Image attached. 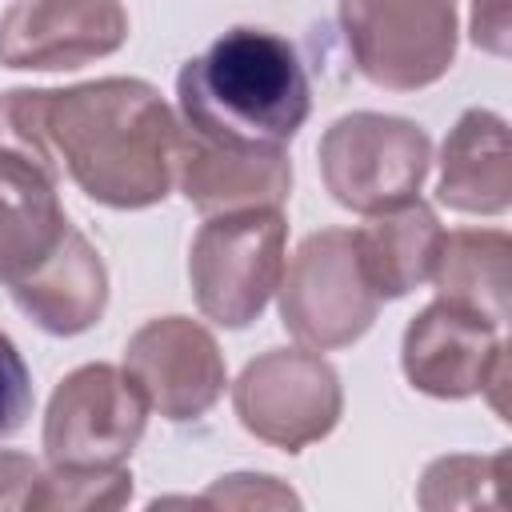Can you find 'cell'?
<instances>
[{
	"mask_svg": "<svg viewBox=\"0 0 512 512\" xmlns=\"http://www.w3.org/2000/svg\"><path fill=\"white\" fill-rule=\"evenodd\" d=\"M472 40L492 56H508V0H472Z\"/></svg>",
	"mask_w": 512,
	"mask_h": 512,
	"instance_id": "7402d4cb",
	"label": "cell"
},
{
	"mask_svg": "<svg viewBox=\"0 0 512 512\" xmlns=\"http://www.w3.org/2000/svg\"><path fill=\"white\" fill-rule=\"evenodd\" d=\"M36 120L60 172L88 200L136 212L172 192L180 120L148 80L104 76L36 88Z\"/></svg>",
	"mask_w": 512,
	"mask_h": 512,
	"instance_id": "6da1fadb",
	"label": "cell"
},
{
	"mask_svg": "<svg viewBox=\"0 0 512 512\" xmlns=\"http://www.w3.org/2000/svg\"><path fill=\"white\" fill-rule=\"evenodd\" d=\"M232 408L248 436L300 452L340 424L344 388L336 368L312 348H268L236 376Z\"/></svg>",
	"mask_w": 512,
	"mask_h": 512,
	"instance_id": "52a82bcc",
	"label": "cell"
},
{
	"mask_svg": "<svg viewBox=\"0 0 512 512\" xmlns=\"http://www.w3.org/2000/svg\"><path fill=\"white\" fill-rule=\"evenodd\" d=\"M172 184L200 216L284 208L292 196V164L284 148H236L180 124Z\"/></svg>",
	"mask_w": 512,
	"mask_h": 512,
	"instance_id": "7c38bea8",
	"label": "cell"
},
{
	"mask_svg": "<svg viewBox=\"0 0 512 512\" xmlns=\"http://www.w3.org/2000/svg\"><path fill=\"white\" fill-rule=\"evenodd\" d=\"M352 240H356V256H360V268L372 292L380 300H400L432 276L444 228L436 212L416 196L408 204L372 212L352 232Z\"/></svg>",
	"mask_w": 512,
	"mask_h": 512,
	"instance_id": "2e32d148",
	"label": "cell"
},
{
	"mask_svg": "<svg viewBox=\"0 0 512 512\" xmlns=\"http://www.w3.org/2000/svg\"><path fill=\"white\" fill-rule=\"evenodd\" d=\"M196 504L204 508H288L292 504L296 508L300 496L276 484V476L236 472V476H220L204 496H196Z\"/></svg>",
	"mask_w": 512,
	"mask_h": 512,
	"instance_id": "ffe728a7",
	"label": "cell"
},
{
	"mask_svg": "<svg viewBox=\"0 0 512 512\" xmlns=\"http://www.w3.org/2000/svg\"><path fill=\"white\" fill-rule=\"evenodd\" d=\"M276 300L288 336L312 352L356 344L380 312V296L364 280L348 228H320L304 236L284 264Z\"/></svg>",
	"mask_w": 512,
	"mask_h": 512,
	"instance_id": "5b68a950",
	"label": "cell"
},
{
	"mask_svg": "<svg viewBox=\"0 0 512 512\" xmlns=\"http://www.w3.org/2000/svg\"><path fill=\"white\" fill-rule=\"evenodd\" d=\"M72 220L60 204V168L32 160L16 148H0V284H16L32 272Z\"/></svg>",
	"mask_w": 512,
	"mask_h": 512,
	"instance_id": "5bb4252c",
	"label": "cell"
},
{
	"mask_svg": "<svg viewBox=\"0 0 512 512\" xmlns=\"http://www.w3.org/2000/svg\"><path fill=\"white\" fill-rule=\"evenodd\" d=\"M436 200L464 216H500L512 204L508 124L492 108H468L440 144Z\"/></svg>",
	"mask_w": 512,
	"mask_h": 512,
	"instance_id": "9a60e30c",
	"label": "cell"
},
{
	"mask_svg": "<svg viewBox=\"0 0 512 512\" xmlns=\"http://www.w3.org/2000/svg\"><path fill=\"white\" fill-rule=\"evenodd\" d=\"M316 160L332 200L348 212L372 216L420 196L432 168V140L416 120L348 112L328 124Z\"/></svg>",
	"mask_w": 512,
	"mask_h": 512,
	"instance_id": "277c9868",
	"label": "cell"
},
{
	"mask_svg": "<svg viewBox=\"0 0 512 512\" xmlns=\"http://www.w3.org/2000/svg\"><path fill=\"white\" fill-rule=\"evenodd\" d=\"M400 368L408 384L436 400H468L488 396L504 416V384H508V344L504 328L464 312L448 300H432L420 308L400 344Z\"/></svg>",
	"mask_w": 512,
	"mask_h": 512,
	"instance_id": "9c48e42d",
	"label": "cell"
},
{
	"mask_svg": "<svg viewBox=\"0 0 512 512\" xmlns=\"http://www.w3.org/2000/svg\"><path fill=\"white\" fill-rule=\"evenodd\" d=\"M508 480V452L492 456H440L424 468L420 480V508H476V504H504L500 488Z\"/></svg>",
	"mask_w": 512,
	"mask_h": 512,
	"instance_id": "d6986e66",
	"label": "cell"
},
{
	"mask_svg": "<svg viewBox=\"0 0 512 512\" xmlns=\"http://www.w3.org/2000/svg\"><path fill=\"white\" fill-rule=\"evenodd\" d=\"M40 464L24 452H0V508H24V496Z\"/></svg>",
	"mask_w": 512,
	"mask_h": 512,
	"instance_id": "603a6c76",
	"label": "cell"
},
{
	"mask_svg": "<svg viewBox=\"0 0 512 512\" xmlns=\"http://www.w3.org/2000/svg\"><path fill=\"white\" fill-rule=\"evenodd\" d=\"M20 312L52 336H80L100 324L108 308V268L92 240L72 224L56 252H48L32 272L8 284Z\"/></svg>",
	"mask_w": 512,
	"mask_h": 512,
	"instance_id": "4fadbf2b",
	"label": "cell"
},
{
	"mask_svg": "<svg viewBox=\"0 0 512 512\" xmlns=\"http://www.w3.org/2000/svg\"><path fill=\"white\" fill-rule=\"evenodd\" d=\"M32 416V376L12 344L8 332H0V440L16 436Z\"/></svg>",
	"mask_w": 512,
	"mask_h": 512,
	"instance_id": "44dd1931",
	"label": "cell"
},
{
	"mask_svg": "<svg viewBox=\"0 0 512 512\" xmlns=\"http://www.w3.org/2000/svg\"><path fill=\"white\" fill-rule=\"evenodd\" d=\"M148 424V400L116 364H80L48 396L40 448L60 468L124 464Z\"/></svg>",
	"mask_w": 512,
	"mask_h": 512,
	"instance_id": "ba28073f",
	"label": "cell"
},
{
	"mask_svg": "<svg viewBox=\"0 0 512 512\" xmlns=\"http://www.w3.org/2000/svg\"><path fill=\"white\" fill-rule=\"evenodd\" d=\"M124 372L148 400V412H160L172 424L200 420L228 384L216 336L188 316H156L140 324L124 344Z\"/></svg>",
	"mask_w": 512,
	"mask_h": 512,
	"instance_id": "30bf717a",
	"label": "cell"
},
{
	"mask_svg": "<svg viewBox=\"0 0 512 512\" xmlns=\"http://www.w3.org/2000/svg\"><path fill=\"white\" fill-rule=\"evenodd\" d=\"M132 500V472L124 464L108 468H60L36 472L24 508L28 512H112Z\"/></svg>",
	"mask_w": 512,
	"mask_h": 512,
	"instance_id": "ac0fdd59",
	"label": "cell"
},
{
	"mask_svg": "<svg viewBox=\"0 0 512 512\" xmlns=\"http://www.w3.org/2000/svg\"><path fill=\"white\" fill-rule=\"evenodd\" d=\"M284 244V208L204 216L188 248L196 308L220 328H248L252 320H260L284 276Z\"/></svg>",
	"mask_w": 512,
	"mask_h": 512,
	"instance_id": "3957f363",
	"label": "cell"
},
{
	"mask_svg": "<svg viewBox=\"0 0 512 512\" xmlns=\"http://www.w3.org/2000/svg\"><path fill=\"white\" fill-rule=\"evenodd\" d=\"M508 256H512V240L500 228L444 232L432 276H428L436 284V300H448L504 328L508 324Z\"/></svg>",
	"mask_w": 512,
	"mask_h": 512,
	"instance_id": "e0dca14e",
	"label": "cell"
},
{
	"mask_svg": "<svg viewBox=\"0 0 512 512\" xmlns=\"http://www.w3.org/2000/svg\"><path fill=\"white\" fill-rule=\"evenodd\" d=\"M356 72L388 92H416L456 60V0H340Z\"/></svg>",
	"mask_w": 512,
	"mask_h": 512,
	"instance_id": "8992f818",
	"label": "cell"
},
{
	"mask_svg": "<svg viewBox=\"0 0 512 512\" xmlns=\"http://www.w3.org/2000/svg\"><path fill=\"white\" fill-rule=\"evenodd\" d=\"M124 40L120 0H16L0 16V64L20 72H68L120 52Z\"/></svg>",
	"mask_w": 512,
	"mask_h": 512,
	"instance_id": "8fae6325",
	"label": "cell"
},
{
	"mask_svg": "<svg viewBox=\"0 0 512 512\" xmlns=\"http://www.w3.org/2000/svg\"><path fill=\"white\" fill-rule=\"evenodd\" d=\"M180 124L236 148H284L312 112L296 48L268 28H228L176 76Z\"/></svg>",
	"mask_w": 512,
	"mask_h": 512,
	"instance_id": "7a4b0ae2",
	"label": "cell"
}]
</instances>
